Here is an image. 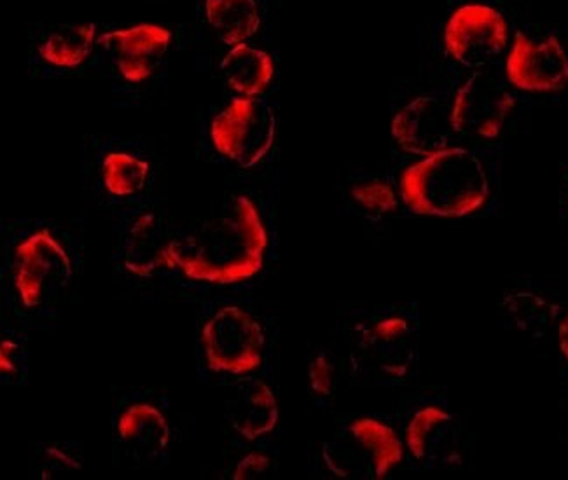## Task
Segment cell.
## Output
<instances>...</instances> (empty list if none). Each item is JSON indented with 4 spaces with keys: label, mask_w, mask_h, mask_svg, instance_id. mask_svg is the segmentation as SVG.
I'll return each mask as SVG.
<instances>
[{
    "label": "cell",
    "mask_w": 568,
    "mask_h": 480,
    "mask_svg": "<svg viewBox=\"0 0 568 480\" xmlns=\"http://www.w3.org/2000/svg\"><path fill=\"white\" fill-rule=\"evenodd\" d=\"M227 418L243 439L257 440L268 436L278 421L275 394L263 379H243L227 402Z\"/></svg>",
    "instance_id": "5bb4252c"
},
{
    "label": "cell",
    "mask_w": 568,
    "mask_h": 480,
    "mask_svg": "<svg viewBox=\"0 0 568 480\" xmlns=\"http://www.w3.org/2000/svg\"><path fill=\"white\" fill-rule=\"evenodd\" d=\"M403 442L394 428L375 418H357L327 440L322 458L342 479H385L403 461Z\"/></svg>",
    "instance_id": "3957f363"
},
{
    "label": "cell",
    "mask_w": 568,
    "mask_h": 480,
    "mask_svg": "<svg viewBox=\"0 0 568 480\" xmlns=\"http://www.w3.org/2000/svg\"><path fill=\"white\" fill-rule=\"evenodd\" d=\"M406 446L413 460L428 470L460 468L466 456L460 421L436 406L415 412L406 428Z\"/></svg>",
    "instance_id": "30bf717a"
},
{
    "label": "cell",
    "mask_w": 568,
    "mask_h": 480,
    "mask_svg": "<svg viewBox=\"0 0 568 480\" xmlns=\"http://www.w3.org/2000/svg\"><path fill=\"white\" fill-rule=\"evenodd\" d=\"M268 233L251 197L233 196L209 221L169 243V257L187 278L214 285L245 282L261 272Z\"/></svg>",
    "instance_id": "6da1fadb"
},
{
    "label": "cell",
    "mask_w": 568,
    "mask_h": 480,
    "mask_svg": "<svg viewBox=\"0 0 568 480\" xmlns=\"http://www.w3.org/2000/svg\"><path fill=\"white\" fill-rule=\"evenodd\" d=\"M558 339H560L561 354H564L565 358L568 360V316L565 318L564 324L560 325Z\"/></svg>",
    "instance_id": "d4e9b609"
},
{
    "label": "cell",
    "mask_w": 568,
    "mask_h": 480,
    "mask_svg": "<svg viewBox=\"0 0 568 480\" xmlns=\"http://www.w3.org/2000/svg\"><path fill=\"white\" fill-rule=\"evenodd\" d=\"M169 243L161 222L154 215H141L130 226L124 239V267L136 276L154 275L161 267L172 269Z\"/></svg>",
    "instance_id": "2e32d148"
},
{
    "label": "cell",
    "mask_w": 568,
    "mask_h": 480,
    "mask_svg": "<svg viewBox=\"0 0 568 480\" xmlns=\"http://www.w3.org/2000/svg\"><path fill=\"white\" fill-rule=\"evenodd\" d=\"M276 120L272 109L256 99H235L212 121L211 139L224 157L252 168L273 147Z\"/></svg>",
    "instance_id": "277c9868"
},
{
    "label": "cell",
    "mask_w": 568,
    "mask_h": 480,
    "mask_svg": "<svg viewBox=\"0 0 568 480\" xmlns=\"http://www.w3.org/2000/svg\"><path fill=\"white\" fill-rule=\"evenodd\" d=\"M400 194L413 214L467 217L485 205L490 184L473 151L446 147L403 173Z\"/></svg>",
    "instance_id": "7a4b0ae2"
},
{
    "label": "cell",
    "mask_w": 568,
    "mask_h": 480,
    "mask_svg": "<svg viewBox=\"0 0 568 480\" xmlns=\"http://www.w3.org/2000/svg\"><path fill=\"white\" fill-rule=\"evenodd\" d=\"M452 111L434 96H418L404 105L392 120V136L413 156H433L448 147L454 133Z\"/></svg>",
    "instance_id": "7c38bea8"
},
{
    "label": "cell",
    "mask_w": 568,
    "mask_h": 480,
    "mask_svg": "<svg viewBox=\"0 0 568 480\" xmlns=\"http://www.w3.org/2000/svg\"><path fill=\"white\" fill-rule=\"evenodd\" d=\"M270 467H272V460H270L268 456L261 455V452H251V455L245 456V458L236 464L233 479H260L261 476L268 472Z\"/></svg>",
    "instance_id": "603a6c76"
},
{
    "label": "cell",
    "mask_w": 568,
    "mask_h": 480,
    "mask_svg": "<svg viewBox=\"0 0 568 480\" xmlns=\"http://www.w3.org/2000/svg\"><path fill=\"white\" fill-rule=\"evenodd\" d=\"M507 79L518 90L549 93L568 84V54L556 38L516 33L506 63Z\"/></svg>",
    "instance_id": "8fae6325"
},
{
    "label": "cell",
    "mask_w": 568,
    "mask_h": 480,
    "mask_svg": "<svg viewBox=\"0 0 568 480\" xmlns=\"http://www.w3.org/2000/svg\"><path fill=\"white\" fill-rule=\"evenodd\" d=\"M352 196L358 205L376 215H387L396 212L399 206L396 191L385 181H367L352 187Z\"/></svg>",
    "instance_id": "44dd1931"
},
{
    "label": "cell",
    "mask_w": 568,
    "mask_h": 480,
    "mask_svg": "<svg viewBox=\"0 0 568 480\" xmlns=\"http://www.w3.org/2000/svg\"><path fill=\"white\" fill-rule=\"evenodd\" d=\"M202 343L209 369L245 376L261 366L266 339L254 316L236 306H226L205 325Z\"/></svg>",
    "instance_id": "5b68a950"
},
{
    "label": "cell",
    "mask_w": 568,
    "mask_h": 480,
    "mask_svg": "<svg viewBox=\"0 0 568 480\" xmlns=\"http://www.w3.org/2000/svg\"><path fill=\"white\" fill-rule=\"evenodd\" d=\"M310 388L317 397H331L334 388V366L329 355L321 354L310 360Z\"/></svg>",
    "instance_id": "7402d4cb"
},
{
    "label": "cell",
    "mask_w": 568,
    "mask_h": 480,
    "mask_svg": "<svg viewBox=\"0 0 568 480\" xmlns=\"http://www.w3.org/2000/svg\"><path fill=\"white\" fill-rule=\"evenodd\" d=\"M118 436L124 449L135 460H156L169 448V421L151 404H135L121 415Z\"/></svg>",
    "instance_id": "9a60e30c"
},
{
    "label": "cell",
    "mask_w": 568,
    "mask_h": 480,
    "mask_svg": "<svg viewBox=\"0 0 568 480\" xmlns=\"http://www.w3.org/2000/svg\"><path fill=\"white\" fill-rule=\"evenodd\" d=\"M172 42V32L160 25L130 27L114 30L100 38V44L112 51L121 74L130 83L139 84L153 78L163 54Z\"/></svg>",
    "instance_id": "4fadbf2b"
},
{
    "label": "cell",
    "mask_w": 568,
    "mask_h": 480,
    "mask_svg": "<svg viewBox=\"0 0 568 480\" xmlns=\"http://www.w3.org/2000/svg\"><path fill=\"white\" fill-rule=\"evenodd\" d=\"M0 370L2 376L17 378L23 370V354L17 343L4 339L0 346Z\"/></svg>",
    "instance_id": "cb8c5ba5"
},
{
    "label": "cell",
    "mask_w": 568,
    "mask_h": 480,
    "mask_svg": "<svg viewBox=\"0 0 568 480\" xmlns=\"http://www.w3.org/2000/svg\"><path fill=\"white\" fill-rule=\"evenodd\" d=\"M206 20L224 44L239 45L256 35L261 14L256 0H206Z\"/></svg>",
    "instance_id": "ac0fdd59"
},
{
    "label": "cell",
    "mask_w": 568,
    "mask_h": 480,
    "mask_svg": "<svg viewBox=\"0 0 568 480\" xmlns=\"http://www.w3.org/2000/svg\"><path fill=\"white\" fill-rule=\"evenodd\" d=\"M509 27L500 11L485 4L462 6L449 18L445 45L449 57L469 69L488 65L506 50Z\"/></svg>",
    "instance_id": "ba28073f"
},
{
    "label": "cell",
    "mask_w": 568,
    "mask_h": 480,
    "mask_svg": "<svg viewBox=\"0 0 568 480\" xmlns=\"http://www.w3.org/2000/svg\"><path fill=\"white\" fill-rule=\"evenodd\" d=\"M71 261L50 231H39L14 252V287L27 308L57 296L71 278Z\"/></svg>",
    "instance_id": "52a82bcc"
},
{
    "label": "cell",
    "mask_w": 568,
    "mask_h": 480,
    "mask_svg": "<svg viewBox=\"0 0 568 480\" xmlns=\"http://www.w3.org/2000/svg\"><path fill=\"white\" fill-rule=\"evenodd\" d=\"M513 109L515 99L507 88L485 72H476L458 90L449 118L455 133L495 139Z\"/></svg>",
    "instance_id": "9c48e42d"
},
{
    "label": "cell",
    "mask_w": 568,
    "mask_h": 480,
    "mask_svg": "<svg viewBox=\"0 0 568 480\" xmlns=\"http://www.w3.org/2000/svg\"><path fill=\"white\" fill-rule=\"evenodd\" d=\"M148 175L149 165L141 157L124 152H111L103 157L102 181L112 196H133L144 187Z\"/></svg>",
    "instance_id": "ffe728a7"
},
{
    "label": "cell",
    "mask_w": 568,
    "mask_h": 480,
    "mask_svg": "<svg viewBox=\"0 0 568 480\" xmlns=\"http://www.w3.org/2000/svg\"><path fill=\"white\" fill-rule=\"evenodd\" d=\"M221 70L227 86L247 99L261 95L275 74L272 57L245 42L233 45V50L221 62Z\"/></svg>",
    "instance_id": "e0dca14e"
},
{
    "label": "cell",
    "mask_w": 568,
    "mask_h": 480,
    "mask_svg": "<svg viewBox=\"0 0 568 480\" xmlns=\"http://www.w3.org/2000/svg\"><path fill=\"white\" fill-rule=\"evenodd\" d=\"M355 366L379 385H397L412 374L418 358V343L408 320L388 316L376 321L355 348Z\"/></svg>",
    "instance_id": "8992f818"
},
{
    "label": "cell",
    "mask_w": 568,
    "mask_h": 480,
    "mask_svg": "<svg viewBox=\"0 0 568 480\" xmlns=\"http://www.w3.org/2000/svg\"><path fill=\"white\" fill-rule=\"evenodd\" d=\"M95 35L97 27L91 23L65 27L45 39L39 54L51 65L72 69V67H79L87 62L91 50H93V44H95Z\"/></svg>",
    "instance_id": "d6986e66"
}]
</instances>
